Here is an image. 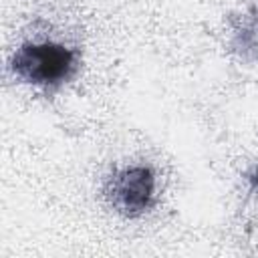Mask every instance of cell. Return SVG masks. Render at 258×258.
<instances>
[{
	"instance_id": "1",
	"label": "cell",
	"mask_w": 258,
	"mask_h": 258,
	"mask_svg": "<svg viewBox=\"0 0 258 258\" xmlns=\"http://www.w3.org/2000/svg\"><path fill=\"white\" fill-rule=\"evenodd\" d=\"M75 67V52L52 40L26 42L12 56L16 77L36 87H56L64 83Z\"/></svg>"
},
{
	"instance_id": "2",
	"label": "cell",
	"mask_w": 258,
	"mask_h": 258,
	"mask_svg": "<svg viewBox=\"0 0 258 258\" xmlns=\"http://www.w3.org/2000/svg\"><path fill=\"white\" fill-rule=\"evenodd\" d=\"M113 206L125 216H139L149 210L155 196V175L145 165H131L113 175L107 187Z\"/></svg>"
}]
</instances>
